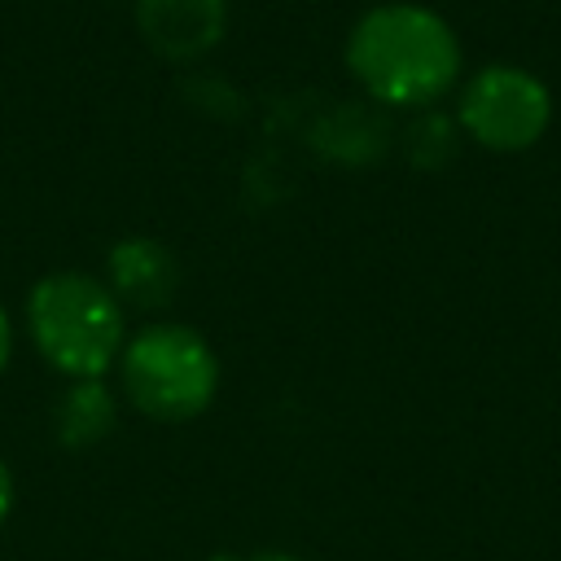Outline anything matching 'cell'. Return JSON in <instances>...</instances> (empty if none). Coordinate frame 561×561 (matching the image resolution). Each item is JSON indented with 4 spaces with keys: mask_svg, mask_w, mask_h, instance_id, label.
Here are the masks:
<instances>
[{
    "mask_svg": "<svg viewBox=\"0 0 561 561\" xmlns=\"http://www.w3.org/2000/svg\"><path fill=\"white\" fill-rule=\"evenodd\" d=\"M9 351H13V329H9V316L0 307V368L9 364Z\"/></svg>",
    "mask_w": 561,
    "mask_h": 561,
    "instance_id": "obj_9",
    "label": "cell"
},
{
    "mask_svg": "<svg viewBox=\"0 0 561 561\" xmlns=\"http://www.w3.org/2000/svg\"><path fill=\"white\" fill-rule=\"evenodd\" d=\"M9 508H13V478H9V469H4V460H0V526H4Z\"/></svg>",
    "mask_w": 561,
    "mask_h": 561,
    "instance_id": "obj_8",
    "label": "cell"
},
{
    "mask_svg": "<svg viewBox=\"0 0 561 561\" xmlns=\"http://www.w3.org/2000/svg\"><path fill=\"white\" fill-rule=\"evenodd\" d=\"M552 123V92L522 66H486L460 92V127L495 153L530 149Z\"/></svg>",
    "mask_w": 561,
    "mask_h": 561,
    "instance_id": "obj_4",
    "label": "cell"
},
{
    "mask_svg": "<svg viewBox=\"0 0 561 561\" xmlns=\"http://www.w3.org/2000/svg\"><path fill=\"white\" fill-rule=\"evenodd\" d=\"M351 75L390 105H425L460 75L456 31L425 4H377L346 39Z\"/></svg>",
    "mask_w": 561,
    "mask_h": 561,
    "instance_id": "obj_1",
    "label": "cell"
},
{
    "mask_svg": "<svg viewBox=\"0 0 561 561\" xmlns=\"http://www.w3.org/2000/svg\"><path fill=\"white\" fill-rule=\"evenodd\" d=\"M26 324L39 355L70 381H101L127 346L123 302L83 272L44 276L26 298Z\"/></svg>",
    "mask_w": 561,
    "mask_h": 561,
    "instance_id": "obj_2",
    "label": "cell"
},
{
    "mask_svg": "<svg viewBox=\"0 0 561 561\" xmlns=\"http://www.w3.org/2000/svg\"><path fill=\"white\" fill-rule=\"evenodd\" d=\"M136 26L158 57L193 61L219 44L228 0H136Z\"/></svg>",
    "mask_w": 561,
    "mask_h": 561,
    "instance_id": "obj_5",
    "label": "cell"
},
{
    "mask_svg": "<svg viewBox=\"0 0 561 561\" xmlns=\"http://www.w3.org/2000/svg\"><path fill=\"white\" fill-rule=\"evenodd\" d=\"M114 425V399L101 381H75L57 403V434L66 447H88Z\"/></svg>",
    "mask_w": 561,
    "mask_h": 561,
    "instance_id": "obj_7",
    "label": "cell"
},
{
    "mask_svg": "<svg viewBox=\"0 0 561 561\" xmlns=\"http://www.w3.org/2000/svg\"><path fill=\"white\" fill-rule=\"evenodd\" d=\"M215 561H241V557H215ZM245 561H298L289 552H259V557H245Z\"/></svg>",
    "mask_w": 561,
    "mask_h": 561,
    "instance_id": "obj_10",
    "label": "cell"
},
{
    "mask_svg": "<svg viewBox=\"0 0 561 561\" xmlns=\"http://www.w3.org/2000/svg\"><path fill=\"white\" fill-rule=\"evenodd\" d=\"M180 285L175 254L149 237H127L110 250V294L127 307L153 311L162 307Z\"/></svg>",
    "mask_w": 561,
    "mask_h": 561,
    "instance_id": "obj_6",
    "label": "cell"
},
{
    "mask_svg": "<svg viewBox=\"0 0 561 561\" xmlns=\"http://www.w3.org/2000/svg\"><path fill=\"white\" fill-rule=\"evenodd\" d=\"M123 390L158 421H188L210 408L219 390V359L188 324H149L123 346Z\"/></svg>",
    "mask_w": 561,
    "mask_h": 561,
    "instance_id": "obj_3",
    "label": "cell"
}]
</instances>
